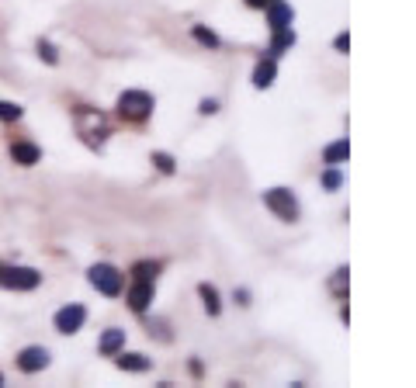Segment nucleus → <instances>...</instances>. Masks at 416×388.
I'll return each instance as SVG.
<instances>
[{
  "instance_id": "19",
  "label": "nucleus",
  "mask_w": 416,
  "mask_h": 388,
  "mask_svg": "<svg viewBox=\"0 0 416 388\" xmlns=\"http://www.w3.org/2000/svg\"><path fill=\"white\" fill-rule=\"evenodd\" d=\"M156 271H160V264H135V267H132V278H139V281H156Z\"/></svg>"
},
{
  "instance_id": "15",
  "label": "nucleus",
  "mask_w": 416,
  "mask_h": 388,
  "mask_svg": "<svg viewBox=\"0 0 416 388\" xmlns=\"http://www.w3.org/2000/svg\"><path fill=\"white\" fill-rule=\"evenodd\" d=\"M198 298H202V305H205L208 315H222V301H218V291H215V285H198Z\"/></svg>"
},
{
  "instance_id": "24",
  "label": "nucleus",
  "mask_w": 416,
  "mask_h": 388,
  "mask_svg": "<svg viewBox=\"0 0 416 388\" xmlns=\"http://www.w3.org/2000/svg\"><path fill=\"white\" fill-rule=\"evenodd\" d=\"M333 49H336V52H347V49H350V35H347V31H340V35L333 38Z\"/></svg>"
},
{
  "instance_id": "21",
  "label": "nucleus",
  "mask_w": 416,
  "mask_h": 388,
  "mask_svg": "<svg viewBox=\"0 0 416 388\" xmlns=\"http://www.w3.org/2000/svg\"><path fill=\"white\" fill-rule=\"evenodd\" d=\"M24 111H21V104H10V100H0V118L3 121H17Z\"/></svg>"
},
{
  "instance_id": "23",
  "label": "nucleus",
  "mask_w": 416,
  "mask_h": 388,
  "mask_svg": "<svg viewBox=\"0 0 416 388\" xmlns=\"http://www.w3.org/2000/svg\"><path fill=\"white\" fill-rule=\"evenodd\" d=\"M340 184H343V177H340V170H336V167H329V170L322 174V188H326V191H336Z\"/></svg>"
},
{
  "instance_id": "9",
  "label": "nucleus",
  "mask_w": 416,
  "mask_h": 388,
  "mask_svg": "<svg viewBox=\"0 0 416 388\" xmlns=\"http://www.w3.org/2000/svg\"><path fill=\"white\" fill-rule=\"evenodd\" d=\"M264 10H267V24H271V31H278V28H292V21H295V10H292V3H285V0H274V3H267Z\"/></svg>"
},
{
  "instance_id": "13",
  "label": "nucleus",
  "mask_w": 416,
  "mask_h": 388,
  "mask_svg": "<svg viewBox=\"0 0 416 388\" xmlns=\"http://www.w3.org/2000/svg\"><path fill=\"white\" fill-rule=\"evenodd\" d=\"M10 156H14V163H21V167H35V163L42 160V149H38L35 142H14V146H10Z\"/></svg>"
},
{
  "instance_id": "6",
  "label": "nucleus",
  "mask_w": 416,
  "mask_h": 388,
  "mask_svg": "<svg viewBox=\"0 0 416 388\" xmlns=\"http://www.w3.org/2000/svg\"><path fill=\"white\" fill-rule=\"evenodd\" d=\"M38 281H42V274L35 267H3L0 271V285L10 291H31L38 288Z\"/></svg>"
},
{
  "instance_id": "26",
  "label": "nucleus",
  "mask_w": 416,
  "mask_h": 388,
  "mask_svg": "<svg viewBox=\"0 0 416 388\" xmlns=\"http://www.w3.org/2000/svg\"><path fill=\"white\" fill-rule=\"evenodd\" d=\"M246 3H250V7H260V10H264V7H267V3H274V0H246Z\"/></svg>"
},
{
  "instance_id": "3",
  "label": "nucleus",
  "mask_w": 416,
  "mask_h": 388,
  "mask_svg": "<svg viewBox=\"0 0 416 388\" xmlns=\"http://www.w3.org/2000/svg\"><path fill=\"white\" fill-rule=\"evenodd\" d=\"M87 281L101 291V294H107V298L121 294V285H125L121 271H118V267H111V264H94V267L87 271Z\"/></svg>"
},
{
  "instance_id": "12",
  "label": "nucleus",
  "mask_w": 416,
  "mask_h": 388,
  "mask_svg": "<svg viewBox=\"0 0 416 388\" xmlns=\"http://www.w3.org/2000/svg\"><path fill=\"white\" fill-rule=\"evenodd\" d=\"M98 350H101L104 357H114L118 350H125V329H104L101 340H98Z\"/></svg>"
},
{
  "instance_id": "22",
  "label": "nucleus",
  "mask_w": 416,
  "mask_h": 388,
  "mask_svg": "<svg viewBox=\"0 0 416 388\" xmlns=\"http://www.w3.org/2000/svg\"><path fill=\"white\" fill-rule=\"evenodd\" d=\"M329 288H333V294H336V298H343V291H347V267H340V271L333 274Z\"/></svg>"
},
{
  "instance_id": "25",
  "label": "nucleus",
  "mask_w": 416,
  "mask_h": 388,
  "mask_svg": "<svg viewBox=\"0 0 416 388\" xmlns=\"http://www.w3.org/2000/svg\"><path fill=\"white\" fill-rule=\"evenodd\" d=\"M198 111H202V114H215V111H218V100H202V104H198Z\"/></svg>"
},
{
  "instance_id": "28",
  "label": "nucleus",
  "mask_w": 416,
  "mask_h": 388,
  "mask_svg": "<svg viewBox=\"0 0 416 388\" xmlns=\"http://www.w3.org/2000/svg\"><path fill=\"white\" fill-rule=\"evenodd\" d=\"M0 271H3V267H0Z\"/></svg>"
},
{
  "instance_id": "10",
  "label": "nucleus",
  "mask_w": 416,
  "mask_h": 388,
  "mask_svg": "<svg viewBox=\"0 0 416 388\" xmlns=\"http://www.w3.org/2000/svg\"><path fill=\"white\" fill-rule=\"evenodd\" d=\"M274 77H278L274 56H267V59H260V63L253 66V87H257V91H267V87L274 84Z\"/></svg>"
},
{
  "instance_id": "4",
  "label": "nucleus",
  "mask_w": 416,
  "mask_h": 388,
  "mask_svg": "<svg viewBox=\"0 0 416 388\" xmlns=\"http://www.w3.org/2000/svg\"><path fill=\"white\" fill-rule=\"evenodd\" d=\"M264 204H267L278 218H285V222H295V218H299V197L288 191V188H271V191H264Z\"/></svg>"
},
{
  "instance_id": "20",
  "label": "nucleus",
  "mask_w": 416,
  "mask_h": 388,
  "mask_svg": "<svg viewBox=\"0 0 416 388\" xmlns=\"http://www.w3.org/2000/svg\"><path fill=\"white\" fill-rule=\"evenodd\" d=\"M149 160L156 163V170H160V174H174V156H170V153H153Z\"/></svg>"
},
{
  "instance_id": "8",
  "label": "nucleus",
  "mask_w": 416,
  "mask_h": 388,
  "mask_svg": "<svg viewBox=\"0 0 416 388\" xmlns=\"http://www.w3.org/2000/svg\"><path fill=\"white\" fill-rule=\"evenodd\" d=\"M125 301H128V308L132 312H146L149 308V301H153V281H132V288L125 294Z\"/></svg>"
},
{
  "instance_id": "27",
  "label": "nucleus",
  "mask_w": 416,
  "mask_h": 388,
  "mask_svg": "<svg viewBox=\"0 0 416 388\" xmlns=\"http://www.w3.org/2000/svg\"><path fill=\"white\" fill-rule=\"evenodd\" d=\"M0 385H3V375H0Z\"/></svg>"
},
{
  "instance_id": "2",
  "label": "nucleus",
  "mask_w": 416,
  "mask_h": 388,
  "mask_svg": "<svg viewBox=\"0 0 416 388\" xmlns=\"http://www.w3.org/2000/svg\"><path fill=\"white\" fill-rule=\"evenodd\" d=\"M118 114L128 121H146L153 114V97L146 91H125L118 94Z\"/></svg>"
},
{
  "instance_id": "17",
  "label": "nucleus",
  "mask_w": 416,
  "mask_h": 388,
  "mask_svg": "<svg viewBox=\"0 0 416 388\" xmlns=\"http://www.w3.org/2000/svg\"><path fill=\"white\" fill-rule=\"evenodd\" d=\"M191 35H195V42H198V45H205V49H218V45H222V42H218V35H215L211 28H205V24H195V28H191Z\"/></svg>"
},
{
  "instance_id": "14",
  "label": "nucleus",
  "mask_w": 416,
  "mask_h": 388,
  "mask_svg": "<svg viewBox=\"0 0 416 388\" xmlns=\"http://www.w3.org/2000/svg\"><path fill=\"white\" fill-rule=\"evenodd\" d=\"M347 156H350V142L347 139H336V142H329L322 149V163L326 167H340V163H347Z\"/></svg>"
},
{
  "instance_id": "11",
  "label": "nucleus",
  "mask_w": 416,
  "mask_h": 388,
  "mask_svg": "<svg viewBox=\"0 0 416 388\" xmlns=\"http://www.w3.org/2000/svg\"><path fill=\"white\" fill-rule=\"evenodd\" d=\"M114 364H118L121 371H128V375L149 371V357H146V354H125V350H118V354H114Z\"/></svg>"
},
{
  "instance_id": "18",
  "label": "nucleus",
  "mask_w": 416,
  "mask_h": 388,
  "mask_svg": "<svg viewBox=\"0 0 416 388\" xmlns=\"http://www.w3.org/2000/svg\"><path fill=\"white\" fill-rule=\"evenodd\" d=\"M35 49H38V56H42V59H45L49 66H56V63H59V52H56V45H52V42L38 38V45H35Z\"/></svg>"
},
{
  "instance_id": "5",
  "label": "nucleus",
  "mask_w": 416,
  "mask_h": 388,
  "mask_svg": "<svg viewBox=\"0 0 416 388\" xmlns=\"http://www.w3.org/2000/svg\"><path fill=\"white\" fill-rule=\"evenodd\" d=\"M84 322H87V308H84V305H77V301L63 305V308L52 315V326H56V333H63V336L80 333V329H84Z\"/></svg>"
},
{
  "instance_id": "7",
  "label": "nucleus",
  "mask_w": 416,
  "mask_h": 388,
  "mask_svg": "<svg viewBox=\"0 0 416 388\" xmlns=\"http://www.w3.org/2000/svg\"><path fill=\"white\" fill-rule=\"evenodd\" d=\"M49 361H52V354H49L45 347H24V350L17 354V368H21L24 375L45 371V368H49Z\"/></svg>"
},
{
  "instance_id": "1",
  "label": "nucleus",
  "mask_w": 416,
  "mask_h": 388,
  "mask_svg": "<svg viewBox=\"0 0 416 388\" xmlns=\"http://www.w3.org/2000/svg\"><path fill=\"white\" fill-rule=\"evenodd\" d=\"M77 132L91 142V146H101L107 139V118L94 107H77Z\"/></svg>"
},
{
  "instance_id": "16",
  "label": "nucleus",
  "mask_w": 416,
  "mask_h": 388,
  "mask_svg": "<svg viewBox=\"0 0 416 388\" xmlns=\"http://www.w3.org/2000/svg\"><path fill=\"white\" fill-rule=\"evenodd\" d=\"M271 35H274V38H271V49H267L271 56H281L285 49L295 45V31H292V28H278V31H271Z\"/></svg>"
}]
</instances>
